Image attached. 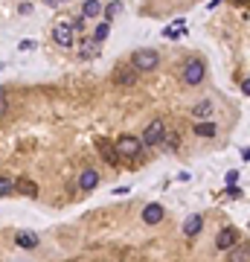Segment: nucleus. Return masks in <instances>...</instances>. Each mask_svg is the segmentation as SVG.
Listing matches in <instances>:
<instances>
[{"label": "nucleus", "mask_w": 250, "mask_h": 262, "mask_svg": "<svg viewBox=\"0 0 250 262\" xmlns=\"http://www.w3.org/2000/svg\"><path fill=\"white\" fill-rule=\"evenodd\" d=\"M82 15L84 18H99V15H102V3H99V0H84Z\"/></svg>", "instance_id": "obj_18"}, {"label": "nucleus", "mask_w": 250, "mask_h": 262, "mask_svg": "<svg viewBox=\"0 0 250 262\" xmlns=\"http://www.w3.org/2000/svg\"><path fill=\"white\" fill-rule=\"evenodd\" d=\"M241 157H244V160H250V149H244V152H241Z\"/></svg>", "instance_id": "obj_29"}, {"label": "nucleus", "mask_w": 250, "mask_h": 262, "mask_svg": "<svg viewBox=\"0 0 250 262\" xmlns=\"http://www.w3.org/2000/svg\"><path fill=\"white\" fill-rule=\"evenodd\" d=\"M227 262H250V248H244V245L230 248L227 250Z\"/></svg>", "instance_id": "obj_17"}, {"label": "nucleus", "mask_w": 250, "mask_h": 262, "mask_svg": "<svg viewBox=\"0 0 250 262\" xmlns=\"http://www.w3.org/2000/svg\"><path fill=\"white\" fill-rule=\"evenodd\" d=\"M230 3H236V6H241V3H247V0H230Z\"/></svg>", "instance_id": "obj_31"}, {"label": "nucleus", "mask_w": 250, "mask_h": 262, "mask_svg": "<svg viewBox=\"0 0 250 262\" xmlns=\"http://www.w3.org/2000/svg\"><path fill=\"white\" fill-rule=\"evenodd\" d=\"M238 245V230L236 227H224V230H218V236H215V248L218 250H230Z\"/></svg>", "instance_id": "obj_6"}, {"label": "nucleus", "mask_w": 250, "mask_h": 262, "mask_svg": "<svg viewBox=\"0 0 250 262\" xmlns=\"http://www.w3.org/2000/svg\"><path fill=\"white\" fill-rule=\"evenodd\" d=\"M137 76H140V70H137L134 64H128V67H119V70L114 73V82L122 84V88H131V84H137Z\"/></svg>", "instance_id": "obj_7"}, {"label": "nucleus", "mask_w": 250, "mask_h": 262, "mask_svg": "<svg viewBox=\"0 0 250 262\" xmlns=\"http://www.w3.org/2000/svg\"><path fill=\"white\" fill-rule=\"evenodd\" d=\"M163 35L172 38V41H178L180 35H186V26H175V29H172V26H166V29H163Z\"/></svg>", "instance_id": "obj_23"}, {"label": "nucleus", "mask_w": 250, "mask_h": 262, "mask_svg": "<svg viewBox=\"0 0 250 262\" xmlns=\"http://www.w3.org/2000/svg\"><path fill=\"white\" fill-rule=\"evenodd\" d=\"M53 41H56L59 47H73V41H76V29H73L70 21H59V24L53 26Z\"/></svg>", "instance_id": "obj_5"}, {"label": "nucleus", "mask_w": 250, "mask_h": 262, "mask_svg": "<svg viewBox=\"0 0 250 262\" xmlns=\"http://www.w3.org/2000/svg\"><path fill=\"white\" fill-rule=\"evenodd\" d=\"M192 117H195V122L210 119V117H213V102H210V99H201L198 105H192Z\"/></svg>", "instance_id": "obj_14"}, {"label": "nucleus", "mask_w": 250, "mask_h": 262, "mask_svg": "<svg viewBox=\"0 0 250 262\" xmlns=\"http://www.w3.org/2000/svg\"><path fill=\"white\" fill-rule=\"evenodd\" d=\"M131 64L140 73H152V70H157V64H160V53L152 50V47H140V50H134Z\"/></svg>", "instance_id": "obj_1"}, {"label": "nucleus", "mask_w": 250, "mask_h": 262, "mask_svg": "<svg viewBox=\"0 0 250 262\" xmlns=\"http://www.w3.org/2000/svg\"><path fill=\"white\" fill-rule=\"evenodd\" d=\"M9 192H15V181L9 175H0V195H9Z\"/></svg>", "instance_id": "obj_20"}, {"label": "nucleus", "mask_w": 250, "mask_h": 262, "mask_svg": "<svg viewBox=\"0 0 250 262\" xmlns=\"http://www.w3.org/2000/svg\"><path fill=\"white\" fill-rule=\"evenodd\" d=\"M102 53V44L96 41V38H84L82 44H79V59L82 61H90V59H96Z\"/></svg>", "instance_id": "obj_8"}, {"label": "nucleus", "mask_w": 250, "mask_h": 262, "mask_svg": "<svg viewBox=\"0 0 250 262\" xmlns=\"http://www.w3.org/2000/svg\"><path fill=\"white\" fill-rule=\"evenodd\" d=\"M204 76H207V67H204L201 59H189L186 64H183V73H180V79H183V84H201Z\"/></svg>", "instance_id": "obj_2"}, {"label": "nucleus", "mask_w": 250, "mask_h": 262, "mask_svg": "<svg viewBox=\"0 0 250 262\" xmlns=\"http://www.w3.org/2000/svg\"><path fill=\"white\" fill-rule=\"evenodd\" d=\"M15 190L21 192V195H26V198H35V195H38V184H35V181H29V178H18V181H15Z\"/></svg>", "instance_id": "obj_15"}, {"label": "nucleus", "mask_w": 250, "mask_h": 262, "mask_svg": "<svg viewBox=\"0 0 250 262\" xmlns=\"http://www.w3.org/2000/svg\"><path fill=\"white\" fill-rule=\"evenodd\" d=\"M6 111H9V99H6V91L0 88V117H3Z\"/></svg>", "instance_id": "obj_24"}, {"label": "nucleus", "mask_w": 250, "mask_h": 262, "mask_svg": "<svg viewBox=\"0 0 250 262\" xmlns=\"http://www.w3.org/2000/svg\"><path fill=\"white\" fill-rule=\"evenodd\" d=\"M218 3H221V0H210V9H215V6H218Z\"/></svg>", "instance_id": "obj_30"}, {"label": "nucleus", "mask_w": 250, "mask_h": 262, "mask_svg": "<svg viewBox=\"0 0 250 262\" xmlns=\"http://www.w3.org/2000/svg\"><path fill=\"white\" fill-rule=\"evenodd\" d=\"M119 12H122V3H119V0H114V3H108V6H105V21H111V18H117Z\"/></svg>", "instance_id": "obj_22"}, {"label": "nucleus", "mask_w": 250, "mask_h": 262, "mask_svg": "<svg viewBox=\"0 0 250 262\" xmlns=\"http://www.w3.org/2000/svg\"><path fill=\"white\" fill-rule=\"evenodd\" d=\"M15 245H18V248H24V250H32V248H38V236H35V233H29V230H18Z\"/></svg>", "instance_id": "obj_13"}, {"label": "nucleus", "mask_w": 250, "mask_h": 262, "mask_svg": "<svg viewBox=\"0 0 250 262\" xmlns=\"http://www.w3.org/2000/svg\"><path fill=\"white\" fill-rule=\"evenodd\" d=\"M201 230H204V219H201L198 213H195V215H189V219L183 222V233H186V236H198Z\"/></svg>", "instance_id": "obj_16"}, {"label": "nucleus", "mask_w": 250, "mask_h": 262, "mask_svg": "<svg viewBox=\"0 0 250 262\" xmlns=\"http://www.w3.org/2000/svg\"><path fill=\"white\" fill-rule=\"evenodd\" d=\"M21 50H24V53L26 50H35V41H21Z\"/></svg>", "instance_id": "obj_27"}, {"label": "nucleus", "mask_w": 250, "mask_h": 262, "mask_svg": "<svg viewBox=\"0 0 250 262\" xmlns=\"http://www.w3.org/2000/svg\"><path fill=\"white\" fill-rule=\"evenodd\" d=\"M224 181H227V187H236V184H238V172H236V169H230Z\"/></svg>", "instance_id": "obj_25"}, {"label": "nucleus", "mask_w": 250, "mask_h": 262, "mask_svg": "<svg viewBox=\"0 0 250 262\" xmlns=\"http://www.w3.org/2000/svg\"><path fill=\"white\" fill-rule=\"evenodd\" d=\"M241 94L250 96V79H244V82H241Z\"/></svg>", "instance_id": "obj_28"}, {"label": "nucleus", "mask_w": 250, "mask_h": 262, "mask_svg": "<svg viewBox=\"0 0 250 262\" xmlns=\"http://www.w3.org/2000/svg\"><path fill=\"white\" fill-rule=\"evenodd\" d=\"M195 137H204V140H210V137H215L218 134V125H215L213 119H201V122H195Z\"/></svg>", "instance_id": "obj_12"}, {"label": "nucleus", "mask_w": 250, "mask_h": 262, "mask_svg": "<svg viewBox=\"0 0 250 262\" xmlns=\"http://www.w3.org/2000/svg\"><path fill=\"white\" fill-rule=\"evenodd\" d=\"M163 215H166V210L160 207V204H148L143 210V222L145 225H160L163 222Z\"/></svg>", "instance_id": "obj_11"}, {"label": "nucleus", "mask_w": 250, "mask_h": 262, "mask_svg": "<svg viewBox=\"0 0 250 262\" xmlns=\"http://www.w3.org/2000/svg\"><path fill=\"white\" fill-rule=\"evenodd\" d=\"M79 187H82L84 192L96 190V187H99V172H96V169H82V172H79Z\"/></svg>", "instance_id": "obj_10"}, {"label": "nucleus", "mask_w": 250, "mask_h": 262, "mask_svg": "<svg viewBox=\"0 0 250 262\" xmlns=\"http://www.w3.org/2000/svg\"><path fill=\"white\" fill-rule=\"evenodd\" d=\"M114 146H117V155H122V157H137L143 152V140H140V137H131V134H122Z\"/></svg>", "instance_id": "obj_4"}, {"label": "nucleus", "mask_w": 250, "mask_h": 262, "mask_svg": "<svg viewBox=\"0 0 250 262\" xmlns=\"http://www.w3.org/2000/svg\"><path fill=\"white\" fill-rule=\"evenodd\" d=\"M96 146H99V152H102V157H105L108 163H111V166H117V163H119L117 146L111 143V140H105V137H99V140H96Z\"/></svg>", "instance_id": "obj_9"}, {"label": "nucleus", "mask_w": 250, "mask_h": 262, "mask_svg": "<svg viewBox=\"0 0 250 262\" xmlns=\"http://www.w3.org/2000/svg\"><path fill=\"white\" fill-rule=\"evenodd\" d=\"M108 32H111V24H108V21H102V24H99V26L93 29V38L99 41V44H102V41L108 38Z\"/></svg>", "instance_id": "obj_19"}, {"label": "nucleus", "mask_w": 250, "mask_h": 262, "mask_svg": "<svg viewBox=\"0 0 250 262\" xmlns=\"http://www.w3.org/2000/svg\"><path fill=\"white\" fill-rule=\"evenodd\" d=\"M18 12H21V15H29V12H32V3H21V6H18Z\"/></svg>", "instance_id": "obj_26"}, {"label": "nucleus", "mask_w": 250, "mask_h": 262, "mask_svg": "<svg viewBox=\"0 0 250 262\" xmlns=\"http://www.w3.org/2000/svg\"><path fill=\"white\" fill-rule=\"evenodd\" d=\"M163 134H166V122H163V119H152V122L145 125V131H143V137H140V140H143V146L152 149V146H160Z\"/></svg>", "instance_id": "obj_3"}, {"label": "nucleus", "mask_w": 250, "mask_h": 262, "mask_svg": "<svg viewBox=\"0 0 250 262\" xmlns=\"http://www.w3.org/2000/svg\"><path fill=\"white\" fill-rule=\"evenodd\" d=\"M160 146H163V149H175V146H178V134L166 128V134H163V140H160Z\"/></svg>", "instance_id": "obj_21"}]
</instances>
